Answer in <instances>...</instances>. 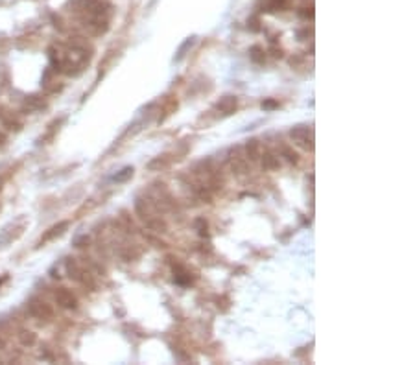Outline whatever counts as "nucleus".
<instances>
[{
	"label": "nucleus",
	"instance_id": "8",
	"mask_svg": "<svg viewBox=\"0 0 415 365\" xmlns=\"http://www.w3.org/2000/svg\"><path fill=\"white\" fill-rule=\"evenodd\" d=\"M262 164H264V168H279V159L275 157V155H264V159H262Z\"/></svg>",
	"mask_w": 415,
	"mask_h": 365
},
{
	"label": "nucleus",
	"instance_id": "11",
	"mask_svg": "<svg viewBox=\"0 0 415 365\" xmlns=\"http://www.w3.org/2000/svg\"><path fill=\"white\" fill-rule=\"evenodd\" d=\"M284 153H286V157H288V161H290V162H297V155H295V153H292L290 149H284Z\"/></svg>",
	"mask_w": 415,
	"mask_h": 365
},
{
	"label": "nucleus",
	"instance_id": "2",
	"mask_svg": "<svg viewBox=\"0 0 415 365\" xmlns=\"http://www.w3.org/2000/svg\"><path fill=\"white\" fill-rule=\"evenodd\" d=\"M290 135H292V139L299 140V144L303 146V148H306V149H312L314 148V146H312V139L308 140V127H303V125H299V127H294Z\"/></svg>",
	"mask_w": 415,
	"mask_h": 365
},
{
	"label": "nucleus",
	"instance_id": "10",
	"mask_svg": "<svg viewBox=\"0 0 415 365\" xmlns=\"http://www.w3.org/2000/svg\"><path fill=\"white\" fill-rule=\"evenodd\" d=\"M258 54H260V48H257V47H255L253 50H251V59H253V61H257V63H260V61H262L264 57H262V56H258Z\"/></svg>",
	"mask_w": 415,
	"mask_h": 365
},
{
	"label": "nucleus",
	"instance_id": "7",
	"mask_svg": "<svg viewBox=\"0 0 415 365\" xmlns=\"http://www.w3.org/2000/svg\"><path fill=\"white\" fill-rule=\"evenodd\" d=\"M245 149H247V155L249 159H258V142L257 140H249L247 146H245Z\"/></svg>",
	"mask_w": 415,
	"mask_h": 365
},
{
	"label": "nucleus",
	"instance_id": "4",
	"mask_svg": "<svg viewBox=\"0 0 415 365\" xmlns=\"http://www.w3.org/2000/svg\"><path fill=\"white\" fill-rule=\"evenodd\" d=\"M67 227H69V223H67V222H61L59 225L52 227V229H50V232H46V234L43 236L41 244H43V242H48V240H52V238H54V236H59L61 232H63V229H67Z\"/></svg>",
	"mask_w": 415,
	"mask_h": 365
},
{
	"label": "nucleus",
	"instance_id": "3",
	"mask_svg": "<svg viewBox=\"0 0 415 365\" xmlns=\"http://www.w3.org/2000/svg\"><path fill=\"white\" fill-rule=\"evenodd\" d=\"M55 300H57V305H61L63 308H76V305H78V303H76V297H74L69 290H65V288L57 290Z\"/></svg>",
	"mask_w": 415,
	"mask_h": 365
},
{
	"label": "nucleus",
	"instance_id": "9",
	"mask_svg": "<svg viewBox=\"0 0 415 365\" xmlns=\"http://www.w3.org/2000/svg\"><path fill=\"white\" fill-rule=\"evenodd\" d=\"M20 341H23L24 345H32V343L35 341V336H33L32 332H23L20 334Z\"/></svg>",
	"mask_w": 415,
	"mask_h": 365
},
{
	"label": "nucleus",
	"instance_id": "5",
	"mask_svg": "<svg viewBox=\"0 0 415 365\" xmlns=\"http://www.w3.org/2000/svg\"><path fill=\"white\" fill-rule=\"evenodd\" d=\"M131 177H133V166H126L124 170H120L118 174L113 177V181H115V183H124V181L131 179Z\"/></svg>",
	"mask_w": 415,
	"mask_h": 365
},
{
	"label": "nucleus",
	"instance_id": "6",
	"mask_svg": "<svg viewBox=\"0 0 415 365\" xmlns=\"http://www.w3.org/2000/svg\"><path fill=\"white\" fill-rule=\"evenodd\" d=\"M235 107H236V100H235V98H231V96H227L225 100H223V102L218 103V109H223V111H225L227 115H229V113L233 111Z\"/></svg>",
	"mask_w": 415,
	"mask_h": 365
},
{
	"label": "nucleus",
	"instance_id": "12",
	"mask_svg": "<svg viewBox=\"0 0 415 365\" xmlns=\"http://www.w3.org/2000/svg\"><path fill=\"white\" fill-rule=\"evenodd\" d=\"M275 105H277L275 102H264V103H262L264 109H272V107H275Z\"/></svg>",
	"mask_w": 415,
	"mask_h": 365
},
{
	"label": "nucleus",
	"instance_id": "1",
	"mask_svg": "<svg viewBox=\"0 0 415 365\" xmlns=\"http://www.w3.org/2000/svg\"><path fill=\"white\" fill-rule=\"evenodd\" d=\"M28 310H30V314L35 315L37 319H50L52 317V308L46 305V303H41V300H32L30 306H28Z\"/></svg>",
	"mask_w": 415,
	"mask_h": 365
}]
</instances>
